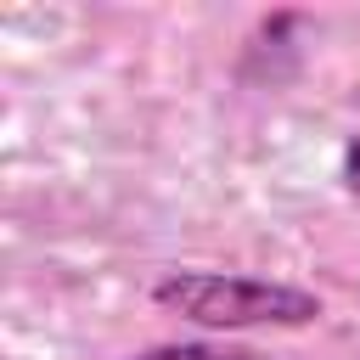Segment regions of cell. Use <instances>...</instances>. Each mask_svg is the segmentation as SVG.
<instances>
[{"instance_id": "3957f363", "label": "cell", "mask_w": 360, "mask_h": 360, "mask_svg": "<svg viewBox=\"0 0 360 360\" xmlns=\"http://www.w3.org/2000/svg\"><path fill=\"white\" fill-rule=\"evenodd\" d=\"M338 174H343V191L360 202V135L343 141V163H338Z\"/></svg>"}, {"instance_id": "7a4b0ae2", "label": "cell", "mask_w": 360, "mask_h": 360, "mask_svg": "<svg viewBox=\"0 0 360 360\" xmlns=\"http://www.w3.org/2000/svg\"><path fill=\"white\" fill-rule=\"evenodd\" d=\"M135 360H253L242 349H214V343H152Z\"/></svg>"}, {"instance_id": "6da1fadb", "label": "cell", "mask_w": 360, "mask_h": 360, "mask_svg": "<svg viewBox=\"0 0 360 360\" xmlns=\"http://www.w3.org/2000/svg\"><path fill=\"white\" fill-rule=\"evenodd\" d=\"M152 304L208 326V332H264V326H315L326 315L321 292L298 281H270V276H236V270H163L152 281Z\"/></svg>"}]
</instances>
